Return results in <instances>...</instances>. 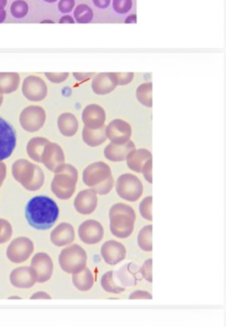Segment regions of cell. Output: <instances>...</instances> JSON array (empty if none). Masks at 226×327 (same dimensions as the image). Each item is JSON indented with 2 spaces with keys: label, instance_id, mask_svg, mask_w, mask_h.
I'll return each instance as SVG.
<instances>
[{
  "label": "cell",
  "instance_id": "ab89813d",
  "mask_svg": "<svg viewBox=\"0 0 226 327\" xmlns=\"http://www.w3.org/2000/svg\"><path fill=\"white\" fill-rule=\"evenodd\" d=\"M45 77L51 82L62 83L68 79L69 73H65V72L64 73H45Z\"/></svg>",
  "mask_w": 226,
  "mask_h": 327
},
{
  "label": "cell",
  "instance_id": "9c48e42d",
  "mask_svg": "<svg viewBox=\"0 0 226 327\" xmlns=\"http://www.w3.org/2000/svg\"><path fill=\"white\" fill-rule=\"evenodd\" d=\"M16 147V131L11 124L0 117V161L8 159Z\"/></svg>",
  "mask_w": 226,
  "mask_h": 327
},
{
  "label": "cell",
  "instance_id": "7bdbcfd3",
  "mask_svg": "<svg viewBox=\"0 0 226 327\" xmlns=\"http://www.w3.org/2000/svg\"><path fill=\"white\" fill-rule=\"evenodd\" d=\"M129 299H151L152 295L147 291L138 290V291H135L132 294H129Z\"/></svg>",
  "mask_w": 226,
  "mask_h": 327
},
{
  "label": "cell",
  "instance_id": "4dcf8cb0",
  "mask_svg": "<svg viewBox=\"0 0 226 327\" xmlns=\"http://www.w3.org/2000/svg\"><path fill=\"white\" fill-rule=\"evenodd\" d=\"M73 11V17L75 21L81 24L90 23L94 17L92 9L86 4H79Z\"/></svg>",
  "mask_w": 226,
  "mask_h": 327
},
{
  "label": "cell",
  "instance_id": "f5cc1de1",
  "mask_svg": "<svg viewBox=\"0 0 226 327\" xmlns=\"http://www.w3.org/2000/svg\"><path fill=\"white\" fill-rule=\"evenodd\" d=\"M40 23H54V21L53 20H48V19H44V20H42Z\"/></svg>",
  "mask_w": 226,
  "mask_h": 327
},
{
  "label": "cell",
  "instance_id": "d4e9b609",
  "mask_svg": "<svg viewBox=\"0 0 226 327\" xmlns=\"http://www.w3.org/2000/svg\"><path fill=\"white\" fill-rule=\"evenodd\" d=\"M11 280L14 285L21 288H27L34 285L36 278L29 267H20L13 271Z\"/></svg>",
  "mask_w": 226,
  "mask_h": 327
},
{
  "label": "cell",
  "instance_id": "60d3db41",
  "mask_svg": "<svg viewBox=\"0 0 226 327\" xmlns=\"http://www.w3.org/2000/svg\"><path fill=\"white\" fill-rule=\"evenodd\" d=\"M118 85H127L132 82L134 78L133 73H115Z\"/></svg>",
  "mask_w": 226,
  "mask_h": 327
},
{
  "label": "cell",
  "instance_id": "ba28073f",
  "mask_svg": "<svg viewBox=\"0 0 226 327\" xmlns=\"http://www.w3.org/2000/svg\"><path fill=\"white\" fill-rule=\"evenodd\" d=\"M46 121L45 110L38 105H30L24 108L20 116L19 123L21 128L28 132H37L41 130Z\"/></svg>",
  "mask_w": 226,
  "mask_h": 327
},
{
  "label": "cell",
  "instance_id": "8992f818",
  "mask_svg": "<svg viewBox=\"0 0 226 327\" xmlns=\"http://www.w3.org/2000/svg\"><path fill=\"white\" fill-rule=\"evenodd\" d=\"M86 260L85 251L77 244L65 248L59 258L62 269L66 273L71 274H76L83 270L86 265Z\"/></svg>",
  "mask_w": 226,
  "mask_h": 327
},
{
  "label": "cell",
  "instance_id": "7402d4cb",
  "mask_svg": "<svg viewBox=\"0 0 226 327\" xmlns=\"http://www.w3.org/2000/svg\"><path fill=\"white\" fill-rule=\"evenodd\" d=\"M152 158L151 152L146 148L133 149L127 157V164L132 171L142 173V168L146 162Z\"/></svg>",
  "mask_w": 226,
  "mask_h": 327
},
{
  "label": "cell",
  "instance_id": "5bb4252c",
  "mask_svg": "<svg viewBox=\"0 0 226 327\" xmlns=\"http://www.w3.org/2000/svg\"><path fill=\"white\" fill-rule=\"evenodd\" d=\"M53 262L47 254L38 253L33 258L31 270L36 280L38 282L48 280L53 274Z\"/></svg>",
  "mask_w": 226,
  "mask_h": 327
},
{
  "label": "cell",
  "instance_id": "2e32d148",
  "mask_svg": "<svg viewBox=\"0 0 226 327\" xmlns=\"http://www.w3.org/2000/svg\"><path fill=\"white\" fill-rule=\"evenodd\" d=\"M107 115L105 109L96 103L88 104L84 107L81 114V120L85 127L97 130L102 127H105Z\"/></svg>",
  "mask_w": 226,
  "mask_h": 327
},
{
  "label": "cell",
  "instance_id": "f35d334b",
  "mask_svg": "<svg viewBox=\"0 0 226 327\" xmlns=\"http://www.w3.org/2000/svg\"><path fill=\"white\" fill-rule=\"evenodd\" d=\"M76 7L75 0H60L58 4V9L62 14H69Z\"/></svg>",
  "mask_w": 226,
  "mask_h": 327
},
{
  "label": "cell",
  "instance_id": "44dd1931",
  "mask_svg": "<svg viewBox=\"0 0 226 327\" xmlns=\"http://www.w3.org/2000/svg\"><path fill=\"white\" fill-rule=\"evenodd\" d=\"M133 149H135V145L131 140L123 145H116L111 143L105 147L104 154L105 157L110 161L122 162L127 159L129 152H131Z\"/></svg>",
  "mask_w": 226,
  "mask_h": 327
},
{
  "label": "cell",
  "instance_id": "4fadbf2b",
  "mask_svg": "<svg viewBox=\"0 0 226 327\" xmlns=\"http://www.w3.org/2000/svg\"><path fill=\"white\" fill-rule=\"evenodd\" d=\"M79 237L82 242L88 245L99 243L104 237L103 225L94 219H88L81 223L78 229Z\"/></svg>",
  "mask_w": 226,
  "mask_h": 327
},
{
  "label": "cell",
  "instance_id": "277c9868",
  "mask_svg": "<svg viewBox=\"0 0 226 327\" xmlns=\"http://www.w3.org/2000/svg\"><path fill=\"white\" fill-rule=\"evenodd\" d=\"M15 180L30 192L38 191L44 184V173L41 167L26 159H18L12 165Z\"/></svg>",
  "mask_w": 226,
  "mask_h": 327
},
{
  "label": "cell",
  "instance_id": "ee69618b",
  "mask_svg": "<svg viewBox=\"0 0 226 327\" xmlns=\"http://www.w3.org/2000/svg\"><path fill=\"white\" fill-rule=\"evenodd\" d=\"M95 75H96L95 73H73V77L78 82L88 81L90 78H93Z\"/></svg>",
  "mask_w": 226,
  "mask_h": 327
},
{
  "label": "cell",
  "instance_id": "816d5d0a",
  "mask_svg": "<svg viewBox=\"0 0 226 327\" xmlns=\"http://www.w3.org/2000/svg\"><path fill=\"white\" fill-rule=\"evenodd\" d=\"M8 0H0V10H4L5 7L7 6Z\"/></svg>",
  "mask_w": 226,
  "mask_h": 327
},
{
  "label": "cell",
  "instance_id": "f907efd6",
  "mask_svg": "<svg viewBox=\"0 0 226 327\" xmlns=\"http://www.w3.org/2000/svg\"><path fill=\"white\" fill-rule=\"evenodd\" d=\"M6 17H7V13H6L5 9L4 10H0V23H3L5 21V19H6Z\"/></svg>",
  "mask_w": 226,
  "mask_h": 327
},
{
  "label": "cell",
  "instance_id": "8fae6325",
  "mask_svg": "<svg viewBox=\"0 0 226 327\" xmlns=\"http://www.w3.org/2000/svg\"><path fill=\"white\" fill-rule=\"evenodd\" d=\"M22 93L24 97L31 101H40L46 98L48 87L46 82L40 77L28 76L22 83Z\"/></svg>",
  "mask_w": 226,
  "mask_h": 327
},
{
  "label": "cell",
  "instance_id": "f6af8a7d",
  "mask_svg": "<svg viewBox=\"0 0 226 327\" xmlns=\"http://www.w3.org/2000/svg\"><path fill=\"white\" fill-rule=\"evenodd\" d=\"M93 4L95 7H97L98 9H107L110 7L112 0H92Z\"/></svg>",
  "mask_w": 226,
  "mask_h": 327
},
{
  "label": "cell",
  "instance_id": "6da1fadb",
  "mask_svg": "<svg viewBox=\"0 0 226 327\" xmlns=\"http://www.w3.org/2000/svg\"><path fill=\"white\" fill-rule=\"evenodd\" d=\"M59 215L60 209L57 203L45 196L33 197L25 207V218L34 229H51L57 222Z\"/></svg>",
  "mask_w": 226,
  "mask_h": 327
},
{
  "label": "cell",
  "instance_id": "ffe728a7",
  "mask_svg": "<svg viewBox=\"0 0 226 327\" xmlns=\"http://www.w3.org/2000/svg\"><path fill=\"white\" fill-rule=\"evenodd\" d=\"M50 238L54 245L59 247L68 245L75 239V230L71 224L63 222L52 230Z\"/></svg>",
  "mask_w": 226,
  "mask_h": 327
},
{
  "label": "cell",
  "instance_id": "9a60e30c",
  "mask_svg": "<svg viewBox=\"0 0 226 327\" xmlns=\"http://www.w3.org/2000/svg\"><path fill=\"white\" fill-rule=\"evenodd\" d=\"M41 163L52 172H54L60 165L65 164V152L62 147L57 143L49 142L43 149Z\"/></svg>",
  "mask_w": 226,
  "mask_h": 327
},
{
  "label": "cell",
  "instance_id": "603a6c76",
  "mask_svg": "<svg viewBox=\"0 0 226 327\" xmlns=\"http://www.w3.org/2000/svg\"><path fill=\"white\" fill-rule=\"evenodd\" d=\"M58 128L65 137H72L77 134L79 130L78 119L72 113L65 112L58 118Z\"/></svg>",
  "mask_w": 226,
  "mask_h": 327
},
{
  "label": "cell",
  "instance_id": "e0dca14e",
  "mask_svg": "<svg viewBox=\"0 0 226 327\" xmlns=\"http://www.w3.org/2000/svg\"><path fill=\"white\" fill-rule=\"evenodd\" d=\"M97 205L98 195L92 189L82 190L74 200L75 210L83 215L94 213Z\"/></svg>",
  "mask_w": 226,
  "mask_h": 327
},
{
  "label": "cell",
  "instance_id": "484cf974",
  "mask_svg": "<svg viewBox=\"0 0 226 327\" xmlns=\"http://www.w3.org/2000/svg\"><path fill=\"white\" fill-rule=\"evenodd\" d=\"M48 139L43 137H34L32 138L26 147L27 154L32 159L33 161L37 163H41V155L45 146L48 144Z\"/></svg>",
  "mask_w": 226,
  "mask_h": 327
},
{
  "label": "cell",
  "instance_id": "7c38bea8",
  "mask_svg": "<svg viewBox=\"0 0 226 327\" xmlns=\"http://www.w3.org/2000/svg\"><path fill=\"white\" fill-rule=\"evenodd\" d=\"M105 131L107 139H109L111 143L116 145H123L129 142L132 134L131 126L128 122L121 119L113 120L106 127Z\"/></svg>",
  "mask_w": 226,
  "mask_h": 327
},
{
  "label": "cell",
  "instance_id": "11a10c76",
  "mask_svg": "<svg viewBox=\"0 0 226 327\" xmlns=\"http://www.w3.org/2000/svg\"><path fill=\"white\" fill-rule=\"evenodd\" d=\"M43 1H45V2H47V3H55V2L58 1V0H43Z\"/></svg>",
  "mask_w": 226,
  "mask_h": 327
},
{
  "label": "cell",
  "instance_id": "d590c367",
  "mask_svg": "<svg viewBox=\"0 0 226 327\" xmlns=\"http://www.w3.org/2000/svg\"><path fill=\"white\" fill-rule=\"evenodd\" d=\"M151 206H152V197L147 196L142 200V202L139 205V212L141 213L142 217L148 220H152V212H151Z\"/></svg>",
  "mask_w": 226,
  "mask_h": 327
},
{
  "label": "cell",
  "instance_id": "7a4b0ae2",
  "mask_svg": "<svg viewBox=\"0 0 226 327\" xmlns=\"http://www.w3.org/2000/svg\"><path fill=\"white\" fill-rule=\"evenodd\" d=\"M82 181L84 185L100 196L108 195L114 187L111 166L101 161L90 164L84 168L82 171Z\"/></svg>",
  "mask_w": 226,
  "mask_h": 327
},
{
  "label": "cell",
  "instance_id": "d6986e66",
  "mask_svg": "<svg viewBox=\"0 0 226 327\" xmlns=\"http://www.w3.org/2000/svg\"><path fill=\"white\" fill-rule=\"evenodd\" d=\"M118 86L115 73H99L93 77L91 87L95 94L104 96L112 93Z\"/></svg>",
  "mask_w": 226,
  "mask_h": 327
},
{
  "label": "cell",
  "instance_id": "8d00e7d4",
  "mask_svg": "<svg viewBox=\"0 0 226 327\" xmlns=\"http://www.w3.org/2000/svg\"><path fill=\"white\" fill-rule=\"evenodd\" d=\"M133 5L132 0H113V8L119 15L128 14Z\"/></svg>",
  "mask_w": 226,
  "mask_h": 327
},
{
  "label": "cell",
  "instance_id": "c3c4849f",
  "mask_svg": "<svg viewBox=\"0 0 226 327\" xmlns=\"http://www.w3.org/2000/svg\"><path fill=\"white\" fill-rule=\"evenodd\" d=\"M136 22H137V16L135 14L129 15L125 19V23L126 24H135Z\"/></svg>",
  "mask_w": 226,
  "mask_h": 327
},
{
  "label": "cell",
  "instance_id": "f1b7e54d",
  "mask_svg": "<svg viewBox=\"0 0 226 327\" xmlns=\"http://www.w3.org/2000/svg\"><path fill=\"white\" fill-rule=\"evenodd\" d=\"M137 266L133 263L126 264L118 272V278L122 284L125 286H133L136 283L135 274L138 271Z\"/></svg>",
  "mask_w": 226,
  "mask_h": 327
},
{
  "label": "cell",
  "instance_id": "52a82bcc",
  "mask_svg": "<svg viewBox=\"0 0 226 327\" xmlns=\"http://www.w3.org/2000/svg\"><path fill=\"white\" fill-rule=\"evenodd\" d=\"M115 189L119 196L129 202H136L143 195L142 182L130 173L120 175L116 181Z\"/></svg>",
  "mask_w": 226,
  "mask_h": 327
},
{
  "label": "cell",
  "instance_id": "5b68a950",
  "mask_svg": "<svg viewBox=\"0 0 226 327\" xmlns=\"http://www.w3.org/2000/svg\"><path fill=\"white\" fill-rule=\"evenodd\" d=\"M55 175L51 183L52 193L62 200H67L73 196L78 182V170L70 164H64L56 168Z\"/></svg>",
  "mask_w": 226,
  "mask_h": 327
},
{
  "label": "cell",
  "instance_id": "681fc988",
  "mask_svg": "<svg viewBox=\"0 0 226 327\" xmlns=\"http://www.w3.org/2000/svg\"><path fill=\"white\" fill-rule=\"evenodd\" d=\"M32 298H51L48 294H44V293H37L34 294Z\"/></svg>",
  "mask_w": 226,
  "mask_h": 327
},
{
  "label": "cell",
  "instance_id": "b9f144b4",
  "mask_svg": "<svg viewBox=\"0 0 226 327\" xmlns=\"http://www.w3.org/2000/svg\"><path fill=\"white\" fill-rule=\"evenodd\" d=\"M151 171H152V158L148 160L142 168V173H143L144 178L151 184L152 183V172Z\"/></svg>",
  "mask_w": 226,
  "mask_h": 327
},
{
  "label": "cell",
  "instance_id": "e575fe53",
  "mask_svg": "<svg viewBox=\"0 0 226 327\" xmlns=\"http://www.w3.org/2000/svg\"><path fill=\"white\" fill-rule=\"evenodd\" d=\"M13 234V228L11 223L3 218H0V244L6 243L11 239Z\"/></svg>",
  "mask_w": 226,
  "mask_h": 327
},
{
  "label": "cell",
  "instance_id": "4316f807",
  "mask_svg": "<svg viewBox=\"0 0 226 327\" xmlns=\"http://www.w3.org/2000/svg\"><path fill=\"white\" fill-rule=\"evenodd\" d=\"M20 76L17 73H0V93L11 94L19 87Z\"/></svg>",
  "mask_w": 226,
  "mask_h": 327
},
{
  "label": "cell",
  "instance_id": "ac0fdd59",
  "mask_svg": "<svg viewBox=\"0 0 226 327\" xmlns=\"http://www.w3.org/2000/svg\"><path fill=\"white\" fill-rule=\"evenodd\" d=\"M101 255L106 263L110 265H116L126 259L127 250L121 242L109 240L102 246Z\"/></svg>",
  "mask_w": 226,
  "mask_h": 327
},
{
  "label": "cell",
  "instance_id": "7dc6e473",
  "mask_svg": "<svg viewBox=\"0 0 226 327\" xmlns=\"http://www.w3.org/2000/svg\"><path fill=\"white\" fill-rule=\"evenodd\" d=\"M75 22H76V21H75L74 17H71L70 15H65L64 17H61L60 20H59V23H61V24H65V23L73 24V23H75Z\"/></svg>",
  "mask_w": 226,
  "mask_h": 327
},
{
  "label": "cell",
  "instance_id": "83f0119b",
  "mask_svg": "<svg viewBox=\"0 0 226 327\" xmlns=\"http://www.w3.org/2000/svg\"><path fill=\"white\" fill-rule=\"evenodd\" d=\"M73 282H74L75 286L78 287L81 291H87L92 287V285L94 283V279H93V276H92L91 272L89 271V269L84 268L83 270H81V272L74 274Z\"/></svg>",
  "mask_w": 226,
  "mask_h": 327
},
{
  "label": "cell",
  "instance_id": "cb8c5ba5",
  "mask_svg": "<svg viewBox=\"0 0 226 327\" xmlns=\"http://www.w3.org/2000/svg\"><path fill=\"white\" fill-rule=\"evenodd\" d=\"M106 127H102L97 130H92L89 129L87 127H83L82 130V140L83 142L91 147H96L103 145L106 140H107V136H106Z\"/></svg>",
  "mask_w": 226,
  "mask_h": 327
},
{
  "label": "cell",
  "instance_id": "d6a6232c",
  "mask_svg": "<svg viewBox=\"0 0 226 327\" xmlns=\"http://www.w3.org/2000/svg\"><path fill=\"white\" fill-rule=\"evenodd\" d=\"M101 282H102L103 288L109 293L120 294V293H123L125 291L124 287H121L116 283V281L114 279V272L113 271L107 272L103 276Z\"/></svg>",
  "mask_w": 226,
  "mask_h": 327
},
{
  "label": "cell",
  "instance_id": "836d02e7",
  "mask_svg": "<svg viewBox=\"0 0 226 327\" xmlns=\"http://www.w3.org/2000/svg\"><path fill=\"white\" fill-rule=\"evenodd\" d=\"M11 15L15 18L21 19L29 13V5L25 0H16L12 3L10 8Z\"/></svg>",
  "mask_w": 226,
  "mask_h": 327
},
{
  "label": "cell",
  "instance_id": "f546056e",
  "mask_svg": "<svg viewBox=\"0 0 226 327\" xmlns=\"http://www.w3.org/2000/svg\"><path fill=\"white\" fill-rule=\"evenodd\" d=\"M152 83L144 82L140 84L136 89V98L138 101L146 107L152 106Z\"/></svg>",
  "mask_w": 226,
  "mask_h": 327
},
{
  "label": "cell",
  "instance_id": "db71d44e",
  "mask_svg": "<svg viewBox=\"0 0 226 327\" xmlns=\"http://www.w3.org/2000/svg\"><path fill=\"white\" fill-rule=\"evenodd\" d=\"M3 99H4L3 94H1V93H0V106H1V105H2V103H3Z\"/></svg>",
  "mask_w": 226,
  "mask_h": 327
},
{
  "label": "cell",
  "instance_id": "30bf717a",
  "mask_svg": "<svg viewBox=\"0 0 226 327\" xmlns=\"http://www.w3.org/2000/svg\"><path fill=\"white\" fill-rule=\"evenodd\" d=\"M34 252L32 240L25 236H19L14 239L7 249V257L12 262L21 263L26 262Z\"/></svg>",
  "mask_w": 226,
  "mask_h": 327
},
{
  "label": "cell",
  "instance_id": "3957f363",
  "mask_svg": "<svg viewBox=\"0 0 226 327\" xmlns=\"http://www.w3.org/2000/svg\"><path fill=\"white\" fill-rule=\"evenodd\" d=\"M136 213L125 203H116L110 210V228L118 238H127L134 229Z\"/></svg>",
  "mask_w": 226,
  "mask_h": 327
},
{
  "label": "cell",
  "instance_id": "bcb514c9",
  "mask_svg": "<svg viewBox=\"0 0 226 327\" xmlns=\"http://www.w3.org/2000/svg\"><path fill=\"white\" fill-rule=\"evenodd\" d=\"M7 175V167L6 164L3 163V161H0V187L2 186L3 182L6 178Z\"/></svg>",
  "mask_w": 226,
  "mask_h": 327
},
{
  "label": "cell",
  "instance_id": "74e56055",
  "mask_svg": "<svg viewBox=\"0 0 226 327\" xmlns=\"http://www.w3.org/2000/svg\"><path fill=\"white\" fill-rule=\"evenodd\" d=\"M151 269H152V260L149 259L147 260L144 264L142 265L141 269H140V273L142 275V277L145 278L148 282H151L152 281V273H151Z\"/></svg>",
  "mask_w": 226,
  "mask_h": 327
},
{
  "label": "cell",
  "instance_id": "1f68e13d",
  "mask_svg": "<svg viewBox=\"0 0 226 327\" xmlns=\"http://www.w3.org/2000/svg\"><path fill=\"white\" fill-rule=\"evenodd\" d=\"M152 226L147 225L140 229L137 236V244L139 248L145 252L152 251Z\"/></svg>",
  "mask_w": 226,
  "mask_h": 327
}]
</instances>
